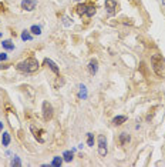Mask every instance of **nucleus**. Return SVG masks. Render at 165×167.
Listing matches in <instances>:
<instances>
[{"mask_svg": "<svg viewBox=\"0 0 165 167\" xmlns=\"http://www.w3.org/2000/svg\"><path fill=\"white\" fill-rule=\"evenodd\" d=\"M16 69L19 71H23V73H34L39 69V61L34 57H28V59L16 64Z\"/></svg>", "mask_w": 165, "mask_h": 167, "instance_id": "1", "label": "nucleus"}, {"mask_svg": "<svg viewBox=\"0 0 165 167\" xmlns=\"http://www.w3.org/2000/svg\"><path fill=\"white\" fill-rule=\"evenodd\" d=\"M151 63H152V69H154L155 74L159 77L165 76V59L161 54H152L151 56Z\"/></svg>", "mask_w": 165, "mask_h": 167, "instance_id": "2", "label": "nucleus"}, {"mask_svg": "<svg viewBox=\"0 0 165 167\" xmlns=\"http://www.w3.org/2000/svg\"><path fill=\"white\" fill-rule=\"evenodd\" d=\"M108 153V149H107V139L106 136L100 134L98 136V154L101 157H106Z\"/></svg>", "mask_w": 165, "mask_h": 167, "instance_id": "3", "label": "nucleus"}, {"mask_svg": "<svg viewBox=\"0 0 165 167\" xmlns=\"http://www.w3.org/2000/svg\"><path fill=\"white\" fill-rule=\"evenodd\" d=\"M53 106L49 103V102H43V119L46 121L51 120L53 117Z\"/></svg>", "mask_w": 165, "mask_h": 167, "instance_id": "4", "label": "nucleus"}, {"mask_svg": "<svg viewBox=\"0 0 165 167\" xmlns=\"http://www.w3.org/2000/svg\"><path fill=\"white\" fill-rule=\"evenodd\" d=\"M36 6H37L36 0H23V2H21V9H23V10L33 11L36 9Z\"/></svg>", "mask_w": 165, "mask_h": 167, "instance_id": "5", "label": "nucleus"}, {"mask_svg": "<svg viewBox=\"0 0 165 167\" xmlns=\"http://www.w3.org/2000/svg\"><path fill=\"white\" fill-rule=\"evenodd\" d=\"M106 9L110 14H114L118 9V4H117L115 0H106Z\"/></svg>", "mask_w": 165, "mask_h": 167, "instance_id": "6", "label": "nucleus"}, {"mask_svg": "<svg viewBox=\"0 0 165 167\" xmlns=\"http://www.w3.org/2000/svg\"><path fill=\"white\" fill-rule=\"evenodd\" d=\"M130 142H131L130 134H127V133H121L119 134V143H121V146H127Z\"/></svg>", "mask_w": 165, "mask_h": 167, "instance_id": "7", "label": "nucleus"}, {"mask_svg": "<svg viewBox=\"0 0 165 167\" xmlns=\"http://www.w3.org/2000/svg\"><path fill=\"white\" fill-rule=\"evenodd\" d=\"M88 70H90L91 74H95L98 71V63H97V60H91L88 63Z\"/></svg>", "mask_w": 165, "mask_h": 167, "instance_id": "8", "label": "nucleus"}, {"mask_svg": "<svg viewBox=\"0 0 165 167\" xmlns=\"http://www.w3.org/2000/svg\"><path fill=\"white\" fill-rule=\"evenodd\" d=\"M44 63L47 64V66H49L50 69H51V70L54 71V73H56V74H59L60 73V70H59V67H57V64L54 63L53 60H51V59H46V60H44Z\"/></svg>", "mask_w": 165, "mask_h": 167, "instance_id": "9", "label": "nucleus"}, {"mask_svg": "<svg viewBox=\"0 0 165 167\" xmlns=\"http://www.w3.org/2000/svg\"><path fill=\"white\" fill-rule=\"evenodd\" d=\"M125 121H127L125 116H117V117L112 119V124L114 126H121L123 123H125Z\"/></svg>", "mask_w": 165, "mask_h": 167, "instance_id": "10", "label": "nucleus"}, {"mask_svg": "<svg viewBox=\"0 0 165 167\" xmlns=\"http://www.w3.org/2000/svg\"><path fill=\"white\" fill-rule=\"evenodd\" d=\"M2 143H3V146H9L10 144V134L7 132H4L3 134H2Z\"/></svg>", "mask_w": 165, "mask_h": 167, "instance_id": "11", "label": "nucleus"}, {"mask_svg": "<svg viewBox=\"0 0 165 167\" xmlns=\"http://www.w3.org/2000/svg\"><path fill=\"white\" fill-rule=\"evenodd\" d=\"M87 6H88V4H85V3L78 4V6L76 7V10H77V13L80 14V16H84V14H85V10H87Z\"/></svg>", "mask_w": 165, "mask_h": 167, "instance_id": "12", "label": "nucleus"}, {"mask_svg": "<svg viewBox=\"0 0 165 167\" xmlns=\"http://www.w3.org/2000/svg\"><path fill=\"white\" fill-rule=\"evenodd\" d=\"M94 14H95V6H91V4H88L84 16H87V17H93Z\"/></svg>", "mask_w": 165, "mask_h": 167, "instance_id": "13", "label": "nucleus"}, {"mask_svg": "<svg viewBox=\"0 0 165 167\" xmlns=\"http://www.w3.org/2000/svg\"><path fill=\"white\" fill-rule=\"evenodd\" d=\"M30 129H32V132H33V134H34V137H36V139H37V140H39L40 143H43V142H44V140H43V137H41V136H40V133H41V130H37V129H36L34 126H32V127H30Z\"/></svg>", "mask_w": 165, "mask_h": 167, "instance_id": "14", "label": "nucleus"}, {"mask_svg": "<svg viewBox=\"0 0 165 167\" xmlns=\"http://www.w3.org/2000/svg\"><path fill=\"white\" fill-rule=\"evenodd\" d=\"M61 164H63V159L61 157H54L53 161H51V166H54V167H60Z\"/></svg>", "mask_w": 165, "mask_h": 167, "instance_id": "15", "label": "nucleus"}, {"mask_svg": "<svg viewBox=\"0 0 165 167\" xmlns=\"http://www.w3.org/2000/svg\"><path fill=\"white\" fill-rule=\"evenodd\" d=\"M2 44H3V47L6 50H13L14 49V44H11L10 40H4V42H2Z\"/></svg>", "mask_w": 165, "mask_h": 167, "instance_id": "16", "label": "nucleus"}, {"mask_svg": "<svg viewBox=\"0 0 165 167\" xmlns=\"http://www.w3.org/2000/svg\"><path fill=\"white\" fill-rule=\"evenodd\" d=\"M87 144L90 147L94 146V134L93 133H87Z\"/></svg>", "mask_w": 165, "mask_h": 167, "instance_id": "17", "label": "nucleus"}, {"mask_svg": "<svg viewBox=\"0 0 165 167\" xmlns=\"http://www.w3.org/2000/svg\"><path fill=\"white\" fill-rule=\"evenodd\" d=\"M63 157H64V160L66 161H71L73 160V151H64Z\"/></svg>", "mask_w": 165, "mask_h": 167, "instance_id": "18", "label": "nucleus"}, {"mask_svg": "<svg viewBox=\"0 0 165 167\" xmlns=\"http://www.w3.org/2000/svg\"><path fill=\"white\" fill-rule=\"evenodd\" d=\"M30 32H32L33 34H37V36H39L40 33H41V29H40L39 26H32V27H30Z\"/></svg>", "mask_w": 165, "mask_h": 167, "instance_id": "19", "label": "nucleus"}, {"mask_svg": "<svg viewBox=\"0 0 165 167\" xmlns=\"http://www.w3.org/2000/svg\"><path fill=\"white\" fill-rule=\"evenodd\" d=\"M11 166H16V167H20L21 166V161H20V159H19V157L17 156H14V159H13V160H11Z\"/></svg>", "mask_w": 165, "mask_h": 167, "instance_id": "20", "label": "nucleus"}, {"mask_svg": "<svg viewBox=\"0 0 165 167\" xmlns=\"http://www.w3.org/2000/svg\"><path fill=\"white\" fill-rule=\"evenodd\" d=\"M21 39H23V40H32L30 32H28V30H24V32L21 33Z\"/></svg>", "mask_w": 165, "mask_h": 167, "instance_id": "21", "label": "nucleus"}, {"mask_svg": "<svg viewBox=\"0 0 165 167\" xmlns=\"http://www.w3.org/2000/svg\"><path fill=\"white\" fill-rule=\"evenodd\" d=\"M2 60H7V54L6 53H0V61H2Z\"/></svg>", "mask_w": 165, "mask_h": 167, "instance_id": "22", "label": "nucleus"}, {"mask_svg": "<svg viewBox=\"0 0 165 167\" xmlns=\"http://www.w3.org/2000/svg\"><path fill=\"white\" fill-rule=\"evenodd\" d=\"M0 10H3V11H6V7H4V4H2V3H0Z\"/></svg>", "mask_w": 165, "mask_h": 167, "instance_id": "23", "label": "nucleus"}, {"mask_svg": "<svg viewBox=\"0 0 165 167\" xmlns=\"http://www.w3.org/2000/svg\"><path fill=\"white\" fill-rule=\"evenodd\" d=\"M9 67V66H7V64H3V66H2V64H0V69H7Z\"/></svg>", "mask_w": 165, "mask_h": 167, "instance_id": "24", "label": "nucleus"}, {"mask_svg": "<svg viewBox=\"0 0 165 167\" xmlns=\"http://www.w3.org/2000/svg\"><path fill=\"white\" fill-rule=\"evenodd\" d=\"M0 130H3V123L0 121Z\"/></svg>", "mask_w": 165, "mask_h": 167, "instance_id": "25", "label": "nucleus"}]
</instances>
